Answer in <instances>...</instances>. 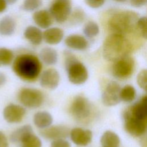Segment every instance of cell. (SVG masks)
<instances>
[{
	"label": "cell",
	"instance_id": "1",
	"mask_svg": "<svg viewBox=\"0 0 147 147\" xmlns=\"http://www.w3.org/2000/svg\"><path fill=\"white\" fill-rule=\"evenodd\" d=\"M133 50V45L125 35L111 33L105 40L102 53L105 59L115 61L123 57L130 55Z\"/></svg>",
	"mask_w": 147,
	"mask_h": 147
},
{
	"label": "cell",
	"instance_id": "2",
	"mask_svg": "<svg viewBox=\"0 0 147 147\" xmlns=\"http://www.w3.org/2000/svg\"><path fill=\"white\" fill-rule=\"evenodd\" d=\"M42 65L36 56L24 53L18 55L13 61L14 72L21 79L27 82L34 81L38 77Z\"/></svg>",
	"mask_w": 147,
	"mask_h": 147
},
{
	"label": "cell",
	"instance_id": "3",
	"mask_svg": "<svg viewBox=\"0 0 147 147\" xmlns=\"http://www.w3.org/2000/svg\"><path fill=\"white\" fill-rule=\"evenodd\" d=\"M137 13L131 10H122L114 13L109 20L107 25L112 33L125 34L131 33L136 30V24L138 19Z\"/></svg>",
	"mask_w": 147,
	"mask_h": 147
},
{
	"label": "cell",
	"instance_id": "4",
	"mask_svg": "<svg viewBox=\"0 0 147 147\" xmlns=\"http://www.w3.org/2000/svg\"><path fill=\"white\" fill-rule=\"evenodd\" d=\"M65 66L68 78L74 84H82L88 79V71L86 67L69 52L65 53Z\"/></svg>",
	"mask_w": 147,
	"mask_h": 147
},
{
	"label": "cell",
	"instance_id": "5",
	"mask_svg": "<svg viewBox=\"0 0 147 147\" xmlns=\"http://www.w3.org/2000/svg\"><path fill=\"white\" fill-rule=\"evenodd\" d=\"M71 11V0H53L49 9L53 19L58 23H63L66 21Z\"/></svg>",
	"mask_w": 147,
	"mask_h": 147
},
{
	"label": "cell",
	"instance_id": "6",
	"mask_svg": "<svg viewBox=\"0 0 147 147\" xmlns=\"http://www.w3.org/2000/svg\"><path fill=\"white\" fill-rule=\"evenodd\" d=\"M70 111L75 119L83 121L90 117L92 112V106L87 98L78 95L74 98L71 105Z\"/></svg>",
	"mask_w": 147,
	"mask_h": 147
},
{
	"label": "cell",
	"instance_id": "7",
	"mask_svg": "<svg viewBox=\"0 0 147 147\" xmlns=\"http://www.w3.org/2000/svg\"><path fill=\"white\" fill-rule=\"evenodd\" d=\"M20 103L28 108H36L40 106L44 101L43 94L38 90L30 88L21 89L18 95Z\"/></svg>",
	"mask_w": 147,
	"mask_h": 147
},
{
	"label": "cell",
	"instance_id": "8",
	"mask_svg": "<svg viewBox=\"0 0 147 147\" xmlns=\"http://www.w3.org/2000/svg\"><path fill=\"white\" fill-rule=\"evenodd\" d=\"M134 67V59L130 55H128L114 61L112 67V73L117 78L126 79L132 75Z\"/></svg>",
	"mask_w": 147,
	"mask_h": 147
},
{
	"label": "cell",
	"instance_id": "9",
	"mask_svg": "<svg viewBox=\"0 0 147 147\" xmlns=\"http://www.w3.org/2000/svg\"><path fill=\"white\" fill-rule=\"evenodd\" d=\"M125 129L131 136L140 137L144 134L146 130V121H142L132 117L127 111L124 113Z\"/></svg>",
	"mask_w": 147,
	"mask_h": 147
},
{
	"label": "cell",
	"instance_id": "10",
	"mask_svg": "<svg viewBox=\"0 0 147 147\" xmlns=\"http://www.w3.org/2000/svg\"><path fill=\"white\" fill-rule=\"evenodd\" d=\"M119 84L114 81L110 82L106 86L102 95V100L104 105L113 106L119 103L120 99Z\"/></svg>",
	"mask_w": 147,
	"mask_h": 147
},
{
	"label": "cell",
	"instance_id": "11",
	"mask_svg": "<svg viewBox=\"0 0 147 147\" xmlns=\"http://www.w3.org/2000/svg\"><path fill=\"white\" fill-rule=\"evenodd\" d=\"M26 110L22 106L13 103L7 105L3 110V117L8 123H17L24 118Z\"/></svg>",
	"mask_w": 147,
	"mask_h": 147
},
{
	"label": "cell",
	"instance_id": "12",
	"mask_svg": "<svg viewBox=\"0 0 147 147\" xmlns=\"http://www.w3.org/2000/svg\"><path fill=\"white\" fill-rule=\"evenodd\" d=\"M69 129L67 127L62 125H57L42 129L40 131V134L46 139L55 140L67 137L69 134Z\"/></svg>",
	"mask_w": 147,
	"mask_h": 147
},
{
	"label": "cell",
	"instance_id": "13",
	"mask_svg": "<svg viewBox=\"0 0 147 147\" xmlns=\"http://www.w3.org/2000/svg\"><path fill=\"white\" fill-rule=\"evenodd\" d=\"M60 75L57 71L54 68H49L44 71L40 76L41 86L47 89H55L59 85Z\"/></svg>",
	"mask_w": 147,
	"mask_h": 147
},
{
	"label": "cell",
	"instance_id": "14",
	"mask_svg": "<svg viewBox=\"0 0 147 147\" xmlns=\"http://www.w3.org/2000/svg\"><path fill=\"white\" fill-rule=\"evenodd\" d=\"M69 135L72 142L77 145L86 146L89 144L92 137V134L90 130L83 129L80 127L72 129Z\"/></svg>",
	"mask_w": 147,
	"mask_h": 147
},
{
	"label": "cell",
	"instance_id": "15",
	"mask_svg": "<svg viewBox=\"0 0 147 147\" xmlns=\"http://www.w3.org/2000/svg\"><path fill=\"white\" fill-rule=\"evenodd\" d=\"M147 97L146 95L142 96L141 99L135 103L129 110V113L133 117L140 120L146 121L147 117Z\"/></svg>",
	"mask_w": 147,
	"mask_h": 147
},
{
	"label": "cell",
	"instance_id": "16",
	"mask_svg": "<svg viewBox=\"0 0 147 147\" xmlns=\"http://www.w3.org/2000/svg\"><path fill=\"white\" fill-rule=\"evenodd\" d=\"M64 37L63 30L57 27L48 28L42 33V39L48 44L56 45Z\"/></svg>",
	"mask_w": 147,
	"mask_h": 147
},
{
	"label": "cell",
	"instance_id": "17",
	"mask_svg": "<svg viewBox=\"0 0 147 147\" xmlns=\"http://www.w3.org/2000/svg\"><path fill=\"white\" fill-rule=\"evenodd\" d=\"M32 18L34 23L38 27L42 29L49 28L53 21L49 11L46 10H40L35 11Z\"/></svg>",
	"mask_w": 147,
	"mask_h": 147
},
{
	"label": "cell",
	"instance_id": "18",
	"mask_svg": "<svg viewBox=\"0 0 147 147\" xmlns=\"http://www.w3.org/2000/svg\"><path fill=\"white\" fill-rule=\"evenodd\" d=\"M64 41L68 47L75 50H84L88 45L87 39L79 34L69 35L65 38Z\"/></svg>",
	"mask_w": 147,
	"mask_h": 147
},
{
	"label": "cell",
	"instance_id": "19",
	"mask_svg": "<svg viewBox=\"0 0 147 147\" xmlns=\"http://www.w3.org/2000/svg\"><path fill=\"white\" fill-rule=\"evenodd\" d=\"M25 38L34 45H40L42 41V33L41 30L34 26H28L24 32Z\"/></svg>",
	"mask_w": 147,
	"mask_h": 147
},
{
	"label": "cell",
	"instance_id": "20",
	"mask_svg": "<svg viewBox=\"0 0 147 147\" xmlns=\"http://www.w3.org/2000/svg\"><path fill=\"white\" fill-rule=\"evenodd\" d=\"M16 28V21L11 16H6L0 21V33L3 36L12 35L15 32Z\"/></svg>",
	"mask_w": 147,
	"mask_h": 147
},
{
	"label": "cell",
	"instance_id": "21",
	"mask_svg": "<svg viewBox=\"0 0 147 147\" xmlns=\"http://www.w3.org/2000/svg\"><path fill=\"white\" fill-rule=\"evenodd\" d=\"M52 115L47 111H38L33 117L34 125L40 129H45L49 127L52 123Z\"/></svg>",
	"mask_w": 147,
	"mask_h": 147
},
{
	"label": "cell",
	"instance_id": "22",
	"mask_svg": "<svg viewBox=\"0 0 147 147\" xmlns=\"http://www.w3.org/2000/svg\"><path fill=\"white\" fill-rule=\"evenodd\" d=\"M100 144L102 147H119L120 139L116 133L108 130L102 134Z\"/></svg>",
	"mask_w": 147,
	"mask_h": 147
},
{
	"label": "cell",
	"instance_id": "23",
	"mask_svg": "<svg viewBox=\"0 0 147 147\" xmlns=\"http://www.w3.org/2000/svg\"><path fill=\"white\" fill-rule=\"evenodd\" d=\"M33 133V129L30 125H24L14 130L10 135V139L14 143H21L26 137Z\"/></svg>",
	"mask_w": 147,
	"mask_h": 147
},
{
	"label": "cell",
	"instance_id": "24",
	"mask_svg": "<svg viewBox=\"0 0 147 147\" xmlns=\"http://www.w3.org/2000/svg\"><path fill=\"white\" fill-rule=\"evenodd\" d=\"M41 60L47 65H53L57 61V53L55 49L51 47H45L40 52Z\"/></svg>",
	"mask_w": 147,
	"mask_h": 147
},
{
	"label": "cell",
	"instance_id": "25",
	"mask_svg": "<svg viewBox=\"0 0 147 147\" xmlns=\"http://www.w3.org/2000/svg\"><path fill=\"white\" fill-rule=\"evenodd\" d=\"M136 95V90L130 85H126L120 90V99L125 102H130L133 101L135 99Z\"/></svg>",
	"mask_w": 147,
	"mask_h": 147
},
{
	"label": "cell",
	"instance_id": "26",
	"mask_svg": "<svg viewBox=\"0 0 147 147\" xmlns=\"http://www.w3.org/2000/svg\"><path fill=\"white\" fill-rule=\"evenodd\" d=\"M14 59L13 51L5 47L0 48V67L10 64Z\"/></svg>",
	"mask_w": 147,
	"mask_h": 147
},
{
	"label": "cell",
	"instance_id": "27",
	"mask_svg": "<svg viewBox=\"0 0 147 147\" xmlns=\"http://www.w3.org/2000/svg\"><path fill=\"white\" fill-rule=\"evenodd\" d=\"M99 32L98 25L94 21H88L83 28V33L88 38H92L96 36Z\"/></svg>",
	"mask_w": 147,
	"mask_h": 147
},
{
	"label": "cell",
	"instance_id": "28",
	"mask_svg": "<svg viewBox=\"0 0 147 147\" xmlns=\"http://www.w3.org/2000/svg\"><path fill=\"white\" fill-rule=\"evenodd\" d=\"M21 147H41L40 139L33 133L26 137L21 142Z\"/></svg>",
	"mask_w": 147,
	"mask_h": 147
},
{
	"label": "cell",
	"instance_id": "29",
	"mask_svg": "<svg viewBox=\"0 0 147 147\" xmlns=\"http://www.w3.org/2000/svg\"><path fill=\"white\" fill-rule=\"evenodd\" d=\"M136 30L142 37L147 38V21L146 17L144 16L139 18L136 24Z\"/></svg>",
	"mask_w": 147,
	"mask_h": 147
},
{
	"label": "cell",
	"instance_id": "30",
	"mask_svg": "<svg viewBox=\"0 0 147 147\" xmlns=\"http://www.w3.org/2000/svg\"><path fill=\"white\" fill-rule=\"evenodd\" d=\"M42 3V0H24L22 8L25 11H32L39 8Z\"/></svg>",
	"mask_w": 147,
	"mask_h": 147
},
{
	"label": "cell",
	"instance_id": "31",
	"mask_svg": "<svg viewBox=\"0 0 147 147\" xmlns=\"http://www.w3.org/2000/svg\"><path fill=\"white\" fill-rule=\"evenodd\" d=\"M137 82L138 86L145 91L147 88V71L144 69L141 71L137 75Z\"/></svg>",
	"mask_w": 147,
	"mask_h": 147
},
{
	"label": "cell",
	"instance_id": "32",
	"mask_svg": "<svg viewBox=\"0 0 147 147\" xmlns=\"http://www.w3.org/2000/svg\"><path fill=\"white\" fill-rule=\"evenodd\" d=\"M51 147H71V145L69 142L64 139H57L51 142Z\"/></svg>",
	"mask_w": 147,
	"mask_h": 147
},
{
	"label": "cell",
	"instance_id": "33",
	"mask_svg": "<svg viewBox=\"0 0 147 147\" xmlns=\"http://www.w3.org/2000/svg\"><path fill=\"white\" fill-rule=\"evenodd\" d=\"M85 3L90 7L96 9L102 6L105 0H84Z\"/></svg>",
	"mask_w": 147,
	"mask_h": 147
},
{
	"label": "cell",
	"instance_id": "34",
	"mask_svg": "<svg viewBox=\"0 0 147 147\" xmlns=\"http://www.w3.org/2000/svg\"><path fill=\"white\" fill-rule=\"evenodd\" d=\"M0 147H9L8 140L5 134L0 130Z\"/></svg>",
	"mask_w": 147,
	"mask_h": 147
},
{
	"label": "cell",
	"instance_id": "35",
	"mask_svg": "<svg viewBox=\"0 0 147 147\" xmlns=\"http://www.w3.org/2000/svg\"><path fill=\"white\" fill-rule=\"evenodd\" d=\"M147 0H130V4L135 7H140L146 4Z\"/></svg>",
	"mask_w": 147,
	"mask_h": 147
},
{
	"label": "cell",
	"instance_id": "36",
	"mask_svg": "<svg viewBox=\"0 0 147 147\" xmlns=\"http://www.w3.org/2000/svg\"><path fill=\"white\" fill-rule=\"evenodd\" d=\"M7 3L5 0H0V13L5 11L7 8Z\"/></svg>",
	"mask_w": 147,
	"mask_h": 147
},
{
	"label": "cell",
	"instance_id": "37",
	"mask_svg": "<svg viewBox=\"0 0 147 147\" xmlns=\"http://www.w3.org/2000/svg\"><path fill=\"white\" fill-rule=\"evenodd\" d=\"M6 78L4 74L0 72V87H1L6 82Z\"/></svg>",
	"mask_w": 147,
	"mask_h": 147
},
{
	"label": "cell",
	"instance_id": "38",
	"mask_svg": "<svg viewBox=\"0 0 147 147\" xmlns=\"http://www.w3.org/2000/svg\"><path fill=\"white\" fill-rule=\"evenodd\" d=\"M5 1L7 2V3H9L10 5L14 4L17 1V0H5Z\"/></svg>",
	"mask_w": 147,
	"mask_h": 147
},
{
	"label": "cell",
	"instance_id": "39",
	"mask_svg": "<svg viewBox=\"0 0 147 147\" xmlns=\"http://www.w3.org/2000/svg\"><path fill=\"white\" fill-rule=\"evenodd\" d=\"M114 1H115L117 2H123V1H125L126 0H114Z\"/></svg>",
	"mask_w": 147,
	"mask_h": 147
}]
</instances>
